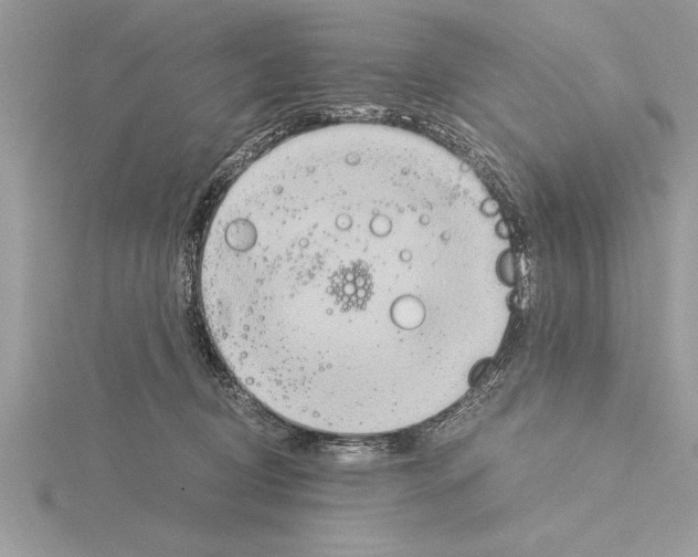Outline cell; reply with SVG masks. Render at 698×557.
<instances>
[{"label": "cell", "instance_id": "obj_1", "mask_svg": "<svg viewBox=\"0 0 698 557\" xmlns=\"http://www.w3.org/2000/svg\"><path fill=\"white\" fill-rule=\"evenodd\" d=\"M429 143L313 136L232 186L200 267L207 324L239 382L308 429L399 428L446 375L462 316L504 304L500 250Z\"/></svg>", "mask_w": 698, "mask_h": 557}]
</instances>
